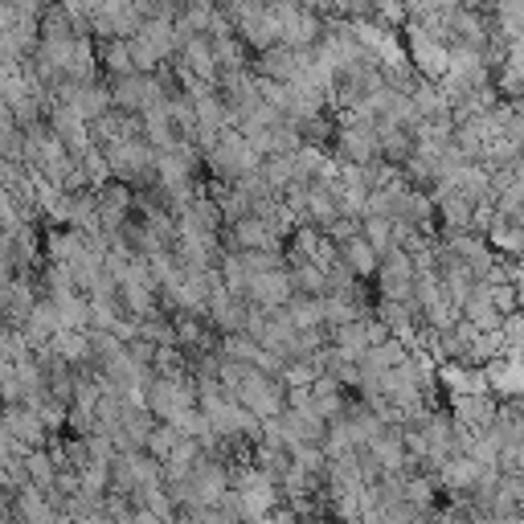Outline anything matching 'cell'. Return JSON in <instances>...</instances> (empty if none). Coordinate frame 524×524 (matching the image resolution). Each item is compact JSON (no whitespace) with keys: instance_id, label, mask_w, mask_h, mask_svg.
<instances>
[{"instance_id":"1","label":"cell","mask_w":524,"mask_h":524,"mask_svg":"<svg viewBox=\"0 0 524 524\" xmlns=\"http://www.w3.org/2000/svg\"><path fill=\"white\" fill-rule=\"evenodd\" d=\"M226 385H234L238 389V398H242V406H250L254 414H267V418H275L279 410H283V393H279V385L271 381V377H262V373H238V369H226Z\"/></svg>"},{"instance_id":"2","label":"cell","mask_w":524,"mask_h":524,"mask_svg":"<svg viewBox=\"0 0 524 524\" xmlns=\"http://www.w3.org/2000/svg\"><path fill=\"white\" fill-rule=\"evenodd\" d=\"M484 377H488V389L496 393L500 402L524 398V361H520V357H508V353L492 357V361L484 365Z\"/></svg>"},{"instance_id":"3","label":"cell","mask_w":524,"mask_h":524,"mask_svg":"<svg viewBox=\"0 0 524 524\" xmlns=\"http://www.w3.org/2000/svg\"><path fill=\"white\" fill-rule=\"evenodd\" d=\"M414 283H418L414 258H410L402 246H393V250L385 254V262H381V287H385V295H389V299H410V295H414Z\"/></svg>"},{"instance_id":"4","label":"cell","mask_w":524,"mask_h":524,"mask_svg":"<svg viewBox=\"0 0 524 524\" xmlns=\"http://www.w3.org/2000/svg\"><path fill=\"white\" fill-rule=\"evenodd\" d=\"M463 320L475 324V328H484V332H504V312L496 308V299H492V287L488 283H475L471 295L463 299Z\"/></svg>"},{"instance_id":"5","label":"cell","mask_w":524,"mask_h":524,"mask_svg":"<svg viewBox=\"0 0 524 524\" xmlns=\"http://www.w3.org/2000/svg\"><path fill=\"white\" fill-rule=\"evenodd\" d=\"M488 246L500 254V258H520L524 254V226L520 222H508V217H492V226H488Z\"/></svg>"},{"instance_id":"6","label":"cell","mask_w":524,"mask_h":524,"mask_svg":"<svg viewBox=\"0 0 524 524\" xmlns=\"http://www.w3.org/2000/svg\"><path fill=\"white\" fill-rule=\"evenodd\" d=\"M340 254H344V262H348V271H357V275H373V271H377V258H381L369 238H348Z\"/></svg>"},{"instance_id":"7","label":"cell","mask_w":524,"mask_h":524,"mask_svg":"<svg viewBox=\"0 0 524 524\" xmlns=\"http://www.w3.org/2000/svg\"><path fill=\"white\" fill-rule=\"evenodd\" d=\"M291 287H295V283H291L287 275H279V271H267L262 279H250V291H254L262 303H271V308L291 295Z\"/></svg>"},{"instance_id":"8","label":"cell","mask_w":524,"mask_h":524,"mask_svg":"<svg viewBox=\"0 0 524 524\" xmlns=\"http://www.w3.org/2000/svg\"><path fill=\"white\" fill-rule=\"evenodd\" d=\"M234 238H238V246H246V250H262V246H271V226L258 222V217H242L238 230H234Z\"/></svg>"},{"instance_id":"9","label":"cell","mask_w":524,"mask_h":524,"mask_svg":"<svg viewBox=\"0 0 524 524\" xmlns=\"http://www.w3.org/2000/svg\"><path fill=\"white\" fill-rule=\"evenodd\" d=\"M177 443H181V434L172 430V426H164V430H152V434H148V447H152V455H156V459H164V463L172 459Z\"/></svg>"},{"instance_id":"10","label":"cell","mask_w":524,"mask_h":524,"mask_svg":"<svg viewBox=\"0 0 524 524\" xmlns=\"http://www.w3.org/2000/svg\"><path fill=\"white\" fill-rule=\"evenodd\" d=\"M213 316L222 320L226 328H242V308L234 299H226V295H213Z\"/></svg>"},{"instance_id":"11","label":"cell","mask_w":524,"mask_h":524,"mask_svg":"<svg viewBox=\"0 0 524 524\" xmlns=\"http://www.w3.org/2000/svg\"><path fill=\"white\" fill-rule=\"evenodd\" d=\"M500 471H516V475H524V443L500 451Z\"/></svg>"},{"instance_id":"12","label":"cell","mask_w":524,"mask_h":524,"mask_svg":"<svg viewBox=\"0 0 524 524\" xmlns=\"http://www.w3.org/2000/svg\"><path fill=\"white\" fill-rule=\"evenodd\" d=\"M308 205H312V213L320 217V222H332V217H336V201H332L328 193H312Z\"/></svg>"},{"instance_id":"13","label":"cell","mask_w":524,"mask_h":524,"mask_svg":"<svg viewBox=\"0 0 524 524\" xmlns=\"http://www.w3.org/2000/svg\"><path fill=\"white\" fill-rule=\"evenodd\" d=\"M312 377H316V369H308V365H295V369L287 373V381H291V385H308Z\"/></svg>"}]
</instances>
